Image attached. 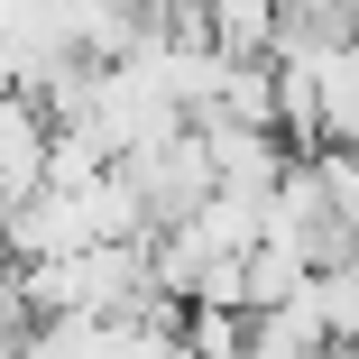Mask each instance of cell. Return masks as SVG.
<instances>
[{"label": "cell", "mask_w": 359, "mask_h": 359, "mask_svg": "<svg viewBox=\"0 0 359 359\" xmlns=\"http://www.w3.org/2000/svg\"><path fill=\"white\" fill-rule=\"evenodd\" d=\"M120 175H129V194H138V212H148V240L157 231H175L184 212L222 184L212 175V138L184 120V129H166V138H148V148H129L120 157Z\"/></svg>", "instance_id": "1"}, {"label": "cell", "mask_w": 359, "mask_h": 359, "mask_svg": "<svg viewBox=\"0 0 359 359\" xmlns=\"http://www.w3.org/2000/svg\"><path fill=\"white\" fill-rule=\"evenodd\" d=\"M203 138H212V175H222L231 194H276L285 166H295L276 148V129H249V120H212Z\"/></svg>", "instance_id": "2"}, {"label": "cell", "mask_w": 359, "mask_h": 359, "mask_svg": "<svg viewBox=\"0 0 359 359\" xmlns=\"http://www.w3.org/2000/svg\"><path fill=\"white\" fill-rule=\"evenodd\" d=\"M203 37L222 46V55H276L285 0H203Z\"/></svg>", "instance_id": "3"}, {"label": "cell", "mask_w": 359, "mask_h": 359, "mask_svg": "<svg viewBox=\"0 0 359 359\" xmlns=\"http://www.w3.org/2000/svg\"><path fill=\"white\" fill-rule=\"evenodd\" d=\"M285 10H332V0H285Z\"/></svg>", "instance_id": "4"}, {"label": "cell", "mask_w": 359, "mask_h": 359, "mask_svg": "<svg viewBox=\"0 0 359 359\" xmlns=\"http://www.w3.org/2000/svg\"><path fill=\"white\" fill-rule=\"evenodd\" d=\"M332 359H359V350H332Z\"/></svg>", "instance_id": "5"}]
</instances>
